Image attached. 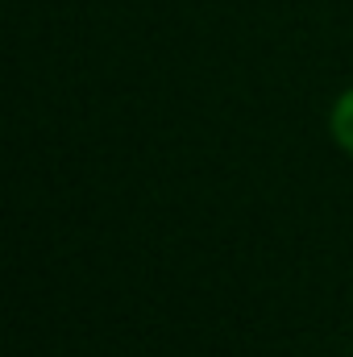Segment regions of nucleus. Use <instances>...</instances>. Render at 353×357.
<instances>
[{"label": "nucleus", "instance_id": "f257e3e1", "mask_svg": "<svg viewBox=\"0 0 353 357\" xmlns=\"http://www.w3.org/2000/svg\"><path fill=\"white\" fill-rule=\"evenodd\" d=\"M329 129H333V142L353 158V88H345L337 96V104L329 112Z\"/></svg>", "mask_w": 353, "mask_h": 357}]
</instances>
